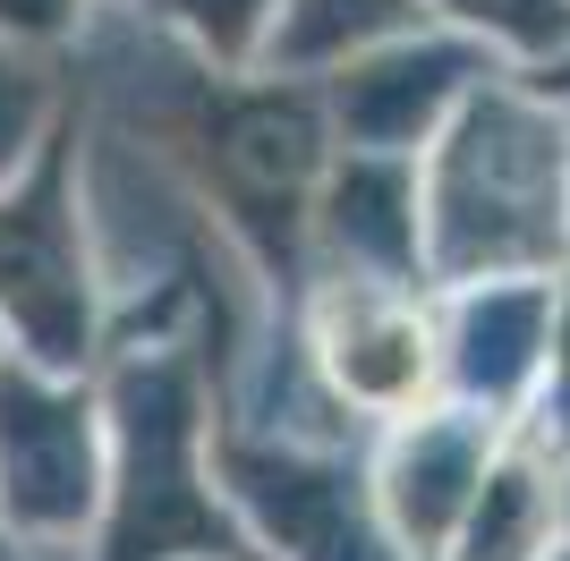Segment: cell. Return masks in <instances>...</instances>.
Instances as JSON below:
<instances>
[{
    "label": "cell",
    "instance_id": "1",
    "mask_svg": "<svg viewBox=\"0 0 570 561\" xmlns=\"http://www.w3.org/2000/svg\"><path fill=\"white\" fill-rule=\"evenodd\" d=\"M426 196V280L570 273V111L528 69L476 77V94L417 154Z\"/></svg>",
    "mask_w": 570,
    "mask_h": 561
},
{
    "label": "cell",
    "instance_id": "4",
    "mask_svg": "<svg viewBox=\"0 0 570 561\" xmlns=\"http://www.w3.org/2000/svg\"><path fill=\"white\" fill-rule=\"evenodd\" d=\"M502 443H511V417L476 409V400H452V392L392 417V443L375 460V502L392 519V537L409 544V561H443L476 485L494 476Z\"/></svg>",
    "mask_w": 570,
    "mask_h": 561
},
{
    "label": "cell",
    "instance_id": "2",
    "mask_svg": "<svg viewBox=\"0 0 570 561\" xmlns=\"http://www.w3.org/2000/svg\"><path fill=\"white\" fill-rule=\"evenodd\" d=\"M307 366L333 392L341 417L392 425L409 409L443 400V306H426V280L315 273Z\"/></svg>",
    "mask_w": 570,
    "mask_h": 561
},
{
    "label": "cell",
    "instance_id": "5",
    "mask_svg": "<svg viewBox=\"0 0 570 561\" xmlns=\"http://www.w3.org/2000/svg\"><path fill=\"white\" fill-rule=\"evenodd\" d=\"M553 315H562V273L443 289V392L520 425L553 357Z\"/></svg>",
    "mask_w": 570,
    "mask_h": 561
},
{
    "label": "cell",
    "instance_id": "7",
    "mask_svg": "<svg viewBox=\"0 0 570 561\" xmlns=\"http://www.w3.org/2000/svg\"><path fill=\"white\" fill-rule=\"evenodd\" d=\"M562 544V451H546L528 425H511L494 476L476 485L460 537L443 561H546Z\"/></svg>",
    "mask_w": 570,
    "mask_h": 561
},
{
    "label": "cell",
    "instance_id": "12",
    "mask_svg": "<svg viewBox=\"0 0 570 561\" xmlns=\"http://www.w3.org/2000/svg\"><path fill=\"white\" fill-rule=\"evenodd\" d=\"M546 561H570V544H553V553H546Z\"/></svg>",
    "mask_w": 570,
    "mask_h": 561
},
{
    "label": "cell",
    "instance_id": "6",
    "mask_svg": "<svg viewBox=\"0 0 570 561\" xmlns=\"http://www.w3.org/2000/svg\"><path fill=\"white\" fill-rule=\"evenodd\" d=\"M0 298L18 280V324L35 332L43 357H77L86 350V264H77V230L60 213V170L35 179L26 205H0Z\"/></svg>",
    "mask_w": 570,
    "mask_h": 561
},
{
    "label": "cell",
    "instance_id": "8",
    "mask_svg": "<svg viewBox=\"0 0 570 561\" xmlns=\"http://www.w3.org/2000/svg\"><path fill=\"white\" fill-rule=\"evenodd\" d=\"M426 18H434V0H282V26H273L264 69L333 77L341 60L392 43V35H417Z\"/></svg>",
    "mask_w": 570,
    "mask_h": 561
},
{
    "label": "cell",
    "instance_id": "3",
    "mask_svg": "<svg viewBox=\"0 0 570 561\" xmlns=\"http://www.w3.org/2000/svg\"><path fill=\"white\" fill-rule=\"evenodd\" d=\"M494 69H511V60H494L476 35H460V26L426 35V26H417V35H392V43L341 60V69L324 77V102H333L341 145L426 154V145L443 137V119L476 94V77H494Z\"/></svg>",
    "mask_w": 570,
    "mask_h": 561
},
{
    "label": "cell",
    "instance_id": "11",
    "mask_svg": "<svg viewBox=\"0 0 570 561\" xmlns=\"http://www.w3.org/2000/svg\"><path fill=\"white\" fill-rule=\"evenodd\" d=\"M562 528H570V460H562Z\"/></svg>",
    "mask_w": 570,
    "mask_h": 561
},
{
    "label": "cell",
    "instance_id": "10",
    "mask_svg": "<svg viewBox=\"0 0 570 561\" xmlns=\"http://www.w3.org/2000/svg\"><path fill=\"white\" fill-rule=\"evenodd\" d=\"M154 18H170L188 35L222 77H247L264 69V51H273V26H282V0H145Z\"/></svg>",
    "mask_w": 570,
    "mask_h": 561
},
{
    "label": "cell",
    "instance_id": "9",
    "mask_svg": "<svg viewBox=\"0 0 570 561\" xmlns=\"http://www.w3.org/2000/svg\"><path fill=\"white\" fill-rule=\"evenodd\" d=\"M434 18L476 35L511 69H546L570 51V0H434Z\"/></svg>",
    "mask_w": 570,
    "mask_h": 561
}]
</instances>
